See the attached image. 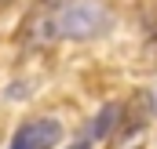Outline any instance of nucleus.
Segmentation results:
<instances>
[{
  "label": "nucleus",
  "mask_w": 157,
  "mask_h": 149,
  "mask_svg": "<svg viewBox=\"0 0 157 149\" xmlns=\"http://www.w3.org/2000/svg\"><path fill=\"white\" fill-rule=\"evenodd\" d=\"M113 15L99 0H70L55 15V37L62 40H95L110 29Z\"/></svg>",
  "instance_id": "f257e3e1"
},
{
  "label": "nucleus",
  "mask_w": 157,
  "mask_h": 149,
  "mask_svg": "<svg viewBox=\"0 0 157 149\" xmlns=\"http://www.w3.org/2000/svg\"><path fill=\"white\" fill-rule=\"evenodd\" d=\"M59 138H62V124L51 120V116H44V120L22 124L15 131V138H11V149H51Z\"/></svg>",
  "instance_id": "f03ea898"
},
{
  "label": "nucleus",
  "mask_w": 157,
  "mask_h": 149,
  "mask_svg": "<svg viewBox=\"0 0 157 149\" xmlns=\"http://www.w3.org/2000/svg\"><path fill=\"white\" fill-rule=\"evenodd\" d=\"M117 116H121V106H117V102H106V106H102V113L95 116V138H110V135H113Z\"/></svg>",
  "instance_id": "7ed1b4c3"
},
{
  "label": "nucleus",
  "mask_w": 157,
  "mask_h": 149,
  "mask_svg": "<svg viewBox=\"0 0 157 149\" xmlns=\"http://www.w3.org/2000/svg\"><path fill=\"white\" fill-rule=\"evenodd\" d=\"M70 149H91V142H84V138H80V142H73Z\"/></svg>",
  "instance_id": "20e7f679"
},
{
  "label": "nucleus",
  "mask_w": 157,
  "mask_h": 149,
  "mask_svg": "<svg viewBox=\"0 0 157 149\" xmlns=\"http://www.w3.org/2000/svg\"><path fill=\"white\" fill-rule=\"evenodd\" d=\"M11 4H15V0H0V11H7V7H11Z\"/></svg>",
  "instance_id": "39448f33"
},
{
  "label": "nucleus",
  "mask_w": 157,
  "mask_h": 149,
  "mask_svg": "<svg viewBox=\"0 0 157 149\" xmlns=\"http://www.w3.org/2000/svg\"><path fill=\"white\" fill-rule=\"evenodd\" d=\"M44 4H51V0H44Z\"/></svg>",
  "instance_id": "423d86ee"
},
{
  "label": "nucleus",
  "mask_w": 157,
  "mask_h": 149,
  "mask_svg": "<svg viewBox=\"0 0 157 149\" xmlns=\"http://www.w3.org/2000/svg\"><path fill=\"white\" fill-rule=\"evenodd\" d=\"M154 47H157V44H154ZM154 55H157V51H154Z\"/></svg>",
  "instance_id": "0eeeda50"
},
{
  "label": "nucleus",
  "mask_w": 157,
  "mask_h": 149,
  "mask_svg": "<svg viewBox=\"0 0 157 149\" xmlns=\"http://www.w3.org/2000/svg\"><path fill=\"white\" fill-rule=\"evenodd\" d=\"M154 102H157V98H154Z\"/></svg>",
  "instance_id": "6e6552de"
}]
</instances>
